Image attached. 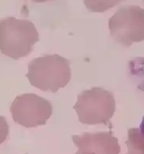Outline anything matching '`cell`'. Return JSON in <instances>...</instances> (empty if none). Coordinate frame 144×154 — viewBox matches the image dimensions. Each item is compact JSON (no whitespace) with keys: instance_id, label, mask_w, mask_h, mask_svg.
<instances>
[{"instance_id":"cell-1","label":"cell","mask_w":144,"mask_h":154,"mask_svg":"<svg viewBox=\"0 0 144 154\" xmlns=\"http://www.w3.org/2000/svg\"><path fill=\"white\" fill-rule=\"evenodd\" d=\"M39 35L34 24L29 20L7 17L0 20V51L13 59L29 55Z\"/></svg>"},{"instance_id":"cell-2","label":"cell","mask_w":144,"mask_h":154,"mask_svg":"<svg viewBox=\"0 0 144 154\" xmlns=\"http://www.w3.org/2000/svg\"><path fill=\"white\" fill-rule=\"evenodd\" d=\"M26 76L33 86L43 91L57 92L71 79L70 61L58 54L35 58L29 64Z\"/></svg>"},{"instance_id":"cell-3","label":"cell","mask_w":144,"mask_h":154,"mask_svg":"<svg viewBox=\"0 0 144 154\" xmlns=\"http://www.w3.org/2000/svg\"><path fill=\"white\" fill-rule=\"evenodd\" d=\"M73 109L82 124H109L116 111V101L112 93L101 87L83 91Z\"/></svg>"},{"instance_id":"cell-4","label":"cell","mask_w":144,"mask_h":154,"mask_svg":"<svg viewBox=\"0 0 144 154\" xmlns=\"http://www.w3.org/2000/svg\"><path fill=\"white\" fill-rule=\"evenodd\" d=\"M108 26L112 37L125 47L144 41V9L133 5L120 7Z\"/></svg>"},{"instance_id":"cell-5","label":"cell","mask_w":144,"mask_h":154,"mask_svg":"<svg viewBox=\"0 0 144 154\" xmlns=\"http://www.w3.org/2000/svg\"><path fill=\"white\" fill-rule=\"evenodd\" d=\"M10 109L14 122L26 128L46 125L53 113L50 102L34 94L18 96Z\"/></svg>"},{"instance_id":"cell-6","label":"cell","mask_w":144,"mask_h":154,"mask_svg":"<svg viewBox=\"0 0 144 154\" xmlns=\"http://www.w3.org/2000/svg\"><path fill=\"white\" fill-rule=\"evenodd\" d=\"M73 140L79 150L94 154H119L120 146L116 137L111 132L85 133L80 136H73Z\"/></svg>"},{"instance_id":"cell-7","label":"cell","mask_w":144,"mask_h":154,"mask_svg":"<svg viewBox=\"0 0 144 154\" xmlns=\"http://www.w3.org/2000/svg\"><path fill=\"white\" fill-rule=\"evenodd\" d=\"M126 145L129 154H144V133L139 129H130Z\"/></svg>"},{"instance_id":"cell-8","label":"cell","mask_w":144,"mask_h":154,"mask_svg":"<svg viewBox=\"0 0 144 154\" xmlns=\"http://www.w3.org/2000/svg\"><path fill=\"white\" fill-rule=\"evenodd\" d=\"M124 0H84L88 11L96 13H102L119 4Z\"/></svg>"},{"instance_id":"cell-9","label":"cell","mask_w":144,"mask_h":154,"mask_svg":"<svg viewBox=\"0 0 144 154\" xmlns=\"http://www.w3.org/2000/svg\"><path fill=\"white\" fill-rule=\"evenodd\" d=\"M9 135V125L6 118L0 116V145L7 140Z\"/></svg>"},{"instance_id":"cell-10","label":"cell","mask_w":144,"mask_h":154,"mask_svg":"<svg viewBox=\"0 0 144 154\" xmlns=\"http://www.w3.org/2000/svg\"><path fill=\"white\" fill-rule=\"evenodd\" d=\"M76 154H94L92 152H87V151H83V150H78Z\"/></svg>"},{"instance_id":"cell-11","label":"cell","mask_w":144,"mask_h":154,"mask_svg":"<svg viewBox=\"0 0 144 154\" xmlns=\"http://www.w3.org/2000/svg\"><path fill=\"white\" fill-rule=\"evenodd\" d=\"M32 1L34 2H46V1H48V0H32Z\"/></svg>"},{"instance_id":"cell-12","label":"cell","mask_w":144,"mask_h":154,"mask_svg":"<svg viewBox=\"0 0 144 154\" xmlns=\"http://www.w3.org/2000/svg\"><path fill=\"white\" fill-rule=\"evenodd\" d=\"M141 131H142V133H144V118H143V121H142V125H141Z\"/></svg>"},{"instance_id":"cell-13","label":"cell","mask_w":144,"mask_h":154,"mask_svg":"<svg viewBox=\"0 0 144 154\" xmlns=\"http://www.w3.org/2000/svg\"><path fill=\"white\" fill-rule=\"evenodd\" d=\"M128 154H129V153H128Z\"/></svg>"}]
</instances>
